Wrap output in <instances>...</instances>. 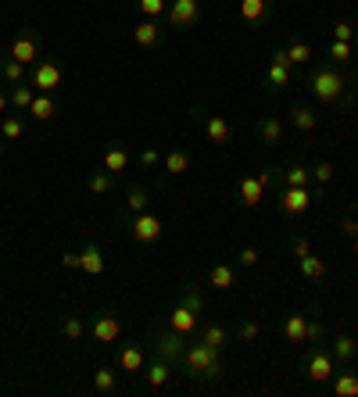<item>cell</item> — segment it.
<instances>
[{
	"instance_id": "816d5d0a",
	"label": "cell",
	"mask_w": 358,
	"mask_h": 397,
	"mask_svg": "<svg viewBox=\"0 0 358 397\" xmlns=\"http://www.w3.org/2000/svg\"><path fill=\"white\" fill-rule=\"evenodd\" d=\"M62 265H65V268H79V254H76V251H65V254H62Z\"/></svg>"
},
{
	"instance_id": "d590c367",
	"label": "cell",
	"mask_w": 358,
	"mask_h": 397,
	"mask_svg": "<svg viewBox=\"0 0 358 397\" xmlns=\"http://www.w3.org/2000/svg\"><path fill=\"white\" fill-rule=\"evenodd\" d=\"M62 333H65L69 340H83V337H86V322H83L79 315H65V319H62Z\"/></svg>"
},
{
	"instance_id": "3957f363",
	"label": "cell",
	"mask_w": 358,
	"mask_h": 397,
	"mask_svg": "<svg viewBox=\"0 0 358 397\" xmlns=\"http://www.w3.org/2000/svg\"><path fill=\"white\" fill-rule=\"evenodd\" d=\"M62 82H65V72L54 57H40L33 65V72H29V86L36 94H54V89H62Z\"/></svg>"
},
{
	"instance_id": "30bf717a",
	"label": "cell",
	"mask_w": 358,
	"mask_h": 397,
	"mask_svg": "<svg viewBox=\"0 0 358 397\" xmlns=\"http://www.w3.org/2000/svg\"><path fill=\"white\" fill-rule=\"evenodd\" d=\"M305 369H308V380L326 383V380H334L337 361H334V354H330V351H312V354L305 358Z\"/></svg>"
},
{
	"instance_id": "277c9868",
	"label": "cell",
	"mask_w": 358,
	"mask_h": 397,
	"mask_svg": "<svg viewBox=\"0 0 358 397\" xmlns=\"http://www.w3.org/2000/svg\"><path fill=\"white\" fill-rule=\"evenodd\" d=\"M40 50H43V40L36 36V33H29V29H22V33L8 43V57H15V61H22V65L29 68V65H36L40 61Z\"/></svg>"
},
{
	"instance_id": "8d00e7d4",
	"label": "cell",
	"mask_w": 358,
	"mask_h": 397,
	"mask_svg": "<svg viewBox=\"0 0 358 397\" xmlns=\"http://www.w3.org/2000/svg\"><path fill=\"white\" fill-rule=\"evenodd\" d=\"M94 390H97V394H115V390H118L115 373H111V369H97V373H94Z\"/></svg>"
},
{
	"instance_id": "7bdbcfd3",
	"label": "cell",
	"mask_w": 358,
	"mask_h": 397,
	"mask_svg": "<svg viewBox=\"0 0 358 397\" xmlns=\"http://www.w3.org/2000/svg\"><path fill=\"white\" fill-rule=\"evenodd\" d=\"M165 0H140V11H143V18H162L165 15Z\"/></svg>"
},
{
	"instance_id": "ee69618b",
	"label": "cell",
	"mask_w": 358,
	"mask_h": 397,
	"mask_svg": "<svg viewBox=\"0 0 358 397\" xmlns=\"http://www.w3.org/2000/svg\"><path fill=\"white\" fill-rule=\"evenodd\" d=\"M334 40H341V43H355V29H351V22H337V25H334Z\"/></svg>"
},
{
	"instance_id": "c3c4849f",
	"label": "cell",
	"mask_w": 358,
	"mask_h": 397,
	"mask_svg": "<svg viewBox=\"0 0 358 397\" xmlns=\"http://www.w3.org/2000/svg\"><path fill=\"white\" fill-rule=\"evenodd\" d=\"M341 233H344L348 240H358V219H355V215H344V219H341Z\"/></svg>"
},
{
	"instance_id": "836d02e7",
	"label": "cell",
	"mask_w": 358,
	"mask_h": 397,
	"mask_svg": "<svg viewBox=\"0 0 358 397\" xmlns=\"http://www.w3.org/2000/svg\"><path fill=\"white\" fill-rule=\"evenodd\" d=\"M162 165H165L169 175H183V172L190 168V158L183 154V150H169V154L162 158Z\"/></svg>"
},
{
	"instance_id": "f907efd6",
	"label": "cell",
	"mask_w": 358,
	"mask_h": 397,
	"mask_svg": "<svg viewBox=\"0 0 358 397\" xmlns=\"http://www.w3.org/2000/svg\"><path fill=\"white\" fill-rule=\"evenodd\" d=\"M258 333H262V329H258V322H241V340H248V344H251V340H258Z\"/></svg>"
},
{
	"instance_id": "e0dca14e",
	"label": "cell",
	"mask_w": 358,
	"mask_h": 397,
	"mask_svg": "<svg viewBox=\"0 0 358 397\" xmlns=\"http://www.w3.org/2000/svg\"><path fill=\"white\" fill-rule=\"evenodd\" d=\"M79 268L86 272V276H101L104 272V254L97 243H86V247L79 251Z\"/></svg>"
},
{
	"instance_id": "5b68a950",
	"label": "cell",
	"mask_w": 358,
	"mask_h": 397,
	"mask_svg": "<svg viewBox=\"0 0 358 397\" xmlns=\"http://www.w3.org/2000/svg\"><path fill=\"white\" fill-rule=\"evenodd\" d=\"M165 22L172 29H190L201 22V4L197 0H172V4L165 8Z\"/></svg>"
},
{
	"instance_id": "83f0119b",
	"label": "cell",
	"mask_w": 358,
	"mask_h": 397,
	"mask_svg": "<svg viewBox=\"0 0 358 397\" xmlns=\"http://www.w3.org/2000/svg\"><path fill=\"white\" fill-rule=\"evenodd\" d=\"M0 79L18 86L25 79V65H22V61H15V57H8V54H0Z\"/></svg>"
},
{
	"instance_id": "f1b7e54d",
	"label": "cell",
	"mask_w": 358,
	"mask_h": 397,
	"mask_svg": "<svg viewBox=\"0 0 358 397\" xmlns=\"http://www.w3.org/2000/svg\"><path fill=\"white\" fill-rule=\"evenodd\" d=\"M54 111H57V104L50 101V94H36V97H33V104H29V115H33L36 122L54 118Z\"/></svg>"
},
{
	"instance_id": "4dcf8cb0",
	"label": "cell",
	"mask_w": 358,
	"mask_h": 397,
	"mask_svg": "<svg viewBox=\"0 0 358 397\" xmlns=\"http://www.w3.org/2000/svg\"><path fill=\"white\" fill-rule=\"evenodd\" d=\"M330 354H334V361H344V365H348V361L358 354V344L341 333V337H334V351H330Z\"/></svg>"
},
{
	"instance_id": "52a82bcc",
	"label": "cell",
	"mask_w": 358,
	"mask_h": 397,
	"mask_svg": "<svg viewBox=\"0 0 358 397\" xmlns=\"http://www.w3.org/2000/svg\"><path fill=\"white\" fill-rule=\"evenodd\" d=\"M90 337H94L97 344H115L118 337H122V319H118L115 312L94 315V322H90Z\"/></svg>"
},
{
	"instance_id": "bcb514c9",
	"label": "cell",
	"mask_w": 358,
	"mask_h": 397,
	"mask_svg": "<svg viewBox=\"0 0 358 397\" xmlns=\"http://www.w3.org/2000/svg\"><path fill=\"white\" fill-rule=\"evenodd\" d=\"M236 265H241V268H251V265H258V247H244L241 254H236Z\"/></svg>"
},
{
	"instance_id": "7dc6e473",
	"label": "cell",
	"mask_w": 358,
	"mask_h": 397,
	"mask_svg": "<svg viewBox=\"0 0 358 397\" xmlns=\"http://www.w3.org/2000/svg\"><path fill=\"white\" fill-rule=\"evenodd\" d=\"M322 337H326V329H322V322L308 319V337H305V344H319Z\"/></svg>"
},
{
	"instance_id": "1f68e13d",
	"label": "cell",
	"mask_w": 358,
	"mask_h": 397,
	"mask_svg": "<svg viewBox=\"0 0 358 397\" xmlns=\"http://www.w3.org/2000/svg\"><path fill=\"white\" fill-rule=\"evenodd\" d=\"M201 340H204L208 347H215V351H222V347L229 344V329H226V326H215V322H212V326H208V329L201 333Z\"/></svg>"
},
{
	"instance_id": "7c38bea8",
	"label": "cell",
	"mask_w": 358,
	"mask_h": 397,
	"mask_svg": "<svg viewBox=\"0 0 358 397\" xmlns=\"http://www.w3.org/2000/svg\"><path fill=\"white\" fill-rule=\"evenodd\" d=\"M236 11H241V18L244 22H251V25H262V22H268L273 18V0H236Z\"/></svg>"
},
{
	"instance_id": "ba28073f",
	"label": "cell",
	"mask_w": 358,
	"mask_h": 397,
	"mask_svg": "<svg viewBox=\"0 0 358 397\" xmlns=\"http://www.w3.org/2000/svg\"><path fill=\"white\" fill-rule=\"evenodd\" d=\"M151 347H155L158 358L179 361V358H183V347H187V344H183V333H176V329L169 326V329H158V333H155V344H151Z\"/></svg>"
},
{
	"instance_id": "f546056e",
	"label": "cell",
	"mask_w": 358,
	"mask_h": 397,
	"mask_svg": "<svg viewBox=\"0 0 358 397\" xmlns=\"http://www.w3.org/2000/svg\"><path fill=\"white\" fill-rule=\"evenodd\" d=\"M118 365H122V373H140L143 369V351L140 347H118Z\"/></svg>"
},
{
	"instance_id": "484cf974",
	"label": "cell",
	"mask_w": 358,
	"mask_h": 397,
	"mask_svg": "<svg viewBox=\"0 0 358 397\" xmlns=\"http://www.w3.org/2000/svg\"><path fill=\"white\" fill-rule=\"evenodd\" d=\"M126 165H129L126 147H122V143H111V147H108V154H104V168L118 175V172H126Z\"/></svg>"
},
{
	"instance_id": "2e32d148",
	"label": "cell",
	"mask_w": 358,
	"mask_h": 397,
	"mask_svg": "<svg viewBox=\"0 0 358 397\" xmlns=\"http://www.w3.org/2000/svg\"><path fill=\"white\" fill-rule=\"evenodd\" d=\"M294 79V68L283 65V61H268V72H265V86H268V94H280L283 86H290Z\"/></svg>"
},
{
	"instance_id": "74e56055",
	"label": "cell",
	"mask_w": 358,
	"mask_h": 397,
	"mask_svg": "<svg viewBox=\"0 0 358 397\" xmlns=\"http://www.w3.org/2000/svg\"><path fill=\"white\" fill-rule=\"evenodd\" d=\"M22 133H25V122H22L18 115H8V118H4V126H0V136H4V143L18 140Z\"/></svg>"
},
{
	"instance_id": "4316f807",
	"label": "cell",
	"mask_w": 358,
	"mask_h": 397,
	"mask_svg": "<svg viewBox=\"0 0 358 397\" xmlns=\"http://www.w3.org/2000/svg\"><path fill=\"white\" fill-rule=\"evenodd\" d=\"M115 179H118V175L104 168V172H94V175H90V179H86V187H90V194L104 197V194H111V190H115Z\"/></svg>"
},
{
	"instance_id": "681fc988",
	"label": "cell",
	"mask_w": 358,
	"mask_h": 397,
	"mask_svg": "<svg viewBox=\"0 0 358 397\" xmlns=\"http://www.w3.org/2000/svg\"><path fill=\"white\" fill-rule=\"evenodd\" d=\"M158 161H162V154H158V150H155V147H147V150H143V154H140V165H143V168H155Z\"/></svg>"
},
{
	"instance_id": "7402d4cb",
	"label": "cell",
	"mask_w": 358,
	"mask_h": 397,
	"mask_svg": "<svg viewBox=\"0 0 358 397\" xmlns=\"http://www.w3.org/2000/svg\"><path fill=\"white\" fill-rule=\"evenodd\" d=\"M283 337L290 344H305V337H308V315H290L283 322Z\"/></svg>"
},
{
	"instance_id": "8992f818",
	"label": "cell",
	"mask_w": 358,
	"mask_h": 397,
	"mask_svg": "<svg viewBox=\"0 0 358 397\" xmlns=\"http://www.w3.org/2000/svg\"><path fill=\"white\" fill-rule=\"evenodd\" d=\"M308 208H312V190L308 187H283V194H280V211L283 215L301 219Z\"/></svg>"
},
{
	"instance_id": "8fae6325",
	"label": "cell",
	"mask_w": 358,
	"mask_h": 397,
	"mask_svg": "<svg viewBox=\"0 0 358 397\" xmlns=\"http://www.w3.org/2000/svg\"><path fill=\"white\" fill-rule=\"evenodd\" d=\"M129 226H133V240H136V243H155V240L162 236V219L151 215V211H140V215H133Z\"/></svg>"
},
{
	"instance_id": "ab89813d",
	"label": "cell",
	"mask_w": 358,
	"mask_h": 397,
	"mask_svg": "<svg viewBox=\"0 0 358 397\" xmlns=\"http://www.w3.org/2000/svg\"><path fill=\"white\" fill-rule=\"evenodd\" d=\"M287 57H290V65H308V61H312V47L308 43H290Z\"/></svg>"
},
{
	"instance_id": "b9f144b4",
	"label": "cell",
	"mask_w": 358,
	"mask_h": 397,
	"mask_svg": "<svg viewBox=\"0 0 358 397\" xmlns=\"http://www.w3.org/2000/svg\"><path fill=\"white\" fill-rule=\"evenodd\" d=\"M351 47H355V43H341V40H334L330 47H326V54H330L337 65H344V61H351Z\"/></svg>"
},
{
	"instance_id": "11a10c76",
	"label": "cell",
	"mask_w": 358,
	"mask_h": 397,
	"mask_svg": "<svg viewBox=\"0 0 358 397\" xmlns=\"http://www.w3.org/2000/svg\"><path fill=\"white\" fill-rule=\"evenodd\" d=\"M355 50H358V33H355Z\"/></svg>"
},
{
	"instance_id": "d4e9b609",
	"label": "cell",
	"mask_w": 358,
	"mask_h": 397,
	"mask_svg": "<svg viewBox=\"0 0 358 397\" xmlns=\"http://www.w3.org/2000/svg\"><path fill=\"white\" fill-rule=\"evenodd\" d=\"M334 394L337 397H358V373H351V369L334 373Z\"/></svg>"
},
{
	"instance_id": "f5cc1de1",
	"label": "cell",
	"mask_w": 358,
	"mask_h": 397,
	"mask_svg": "<svg viewBox=\"0 0 358 397\" xmlns=\"http://www.w3.org/2000/svg\"><path fill=\"white\" fill-rule=\"evenodd\" d=\"M258 179H262V182H265V187H268V182H273V179H276V168H262V172H258Z\"/></svg>"
},
{
	"instance_id": "f35d334b",
	"label": "cell",
	"mask_w": 358,
	"mask_h": 397,
	"mask_svg": "<svg viewBox=\"0 0 358 397\" xmlns=\"http://www.w3.org/2000/svg\"><path fill=\"white\" fill-rule=\"evenodd\" d=\"M179 304H187V308H190V312H197V315L204 312V297H201V290H197L194 283H187V287H183V301H179Z\"/></svg>"
},
{
	"instance_id": "4fadbf2b",
	"label": "cell",
	"mask_w": 358,
	"mask_h": 397,
	"mask_svg": "<svg viewBox=\"0 0 358 397\" xmlns=\"http://www.w3.org/2000/svg\"><path fill=\"white\" fill-rule=\"evenodd\" d=\"M201 126H204V136L212 140V143H219V147H226L233 140V126H229L222 115H204Z\"/></svg>"
},
{
	"instance_id": "ffe728a7",
	"label": "cell",
	"mask_w": 358,
	"mask_h": 397,
	"mask_svg": "<svg viewBox=\"0 0 358 397\" xmlns=\"http://www.w3.org/2000/svg\"><path fill=\"white\" fill-rule=\"evenodd\" d=\"M233 283H236V268H233V265H226V261L212 265V272H208V287H215V290H229Z\"/></svg>"
},
{
	"instance_id": "9a60e30c",
	"label": "cell",
	"mask_w": 358,
	"mask_h": 397,
	"mask_svg": "<svg viewBox=\"0 0 358 397\" xmlns=\"http://www.w3.org/2000/svg\"><path fill=\"white\" fill-rule=\"evenodd\" d=\"M147 208H151V190H147V187H133L126 194V204L118 208V219H133V215H140V211H147Z\"/></svg>"
},
{
	"instance_id": "f6af8a7d",
	"label": "cell",
	"mask_w": 358,
	"mask_h": 397,
	"mask_svg": "<svg viewBox=\"0 0 358 397\" xmlns=\"http://www.w3.org/2000/svg\"><path fill=\"white\" fill-rule=\"evenodd\" d=\"M290 251H294V258H305V254H312V243H308V236H294V240H290Z\"/></svg>"
},
{
	"instance_id": "6da1fadb",
	"label": "cell",
	"mask_w": 358,
	"mask_h": 397,
	"mask_svg": "<svg viewBox=\"0 0 358 397\" xmlns=\"http://www.w3.org/2000/svg\"><path fill=\"white\" fill-rule=\"evenodd\" d=\"M355 82H358V72L348 75V72H341L337 65H322V68H315V72L308 75V89H312V97H315L319 104H348Z\"/></svg>"
},
{
	"instance_id": "44dd1931",
	"label": "cell",
	"mask_w": 358,
	"mask_h": 397,
	"mask_svg": "<svg viewBox=\"0 0 358 397\" xmlns=\"http://www.w3.org/2000/svg\"><path fill=\"white\" fill-rule=\"evenodd\" d=\"M169 326H172L176 333H183V337H187V333H194V329H197V312H190L187 304H179V308L169 315Z\"/></svg>"
},
{
	"instance_id": "d6a6232c",
	"label": "cell",
	"mask_w": 358,
	"mask_h": 397,
	"mask_svg": "<svg viewBox=\"0 0 358 397\" xmlns=\"http://www.w3.org/2000/svg\"><path fill=\"white\" fill-rule=\"evenodd\" d=\"M33 97H36V89H33V86H22V82H18V86L11 89V97H8V101H11V111H29V104H33Z\"/></svg>"
},
{
	"instance_id": "60d3db41",
	"label": "cell",
	"mask_w": 358,
	"mask_h": 397,
	"mask_svg": "<svg viewBox=\"0 0 358 397\" xmlns=\"http://www.w3.org/2000/svg\"><path fill=\"white\" fill-rule=\"evenodd\" d=\"M312 172V179L319 182V187H330V182H334V165L330 161H319L315 168H308Z\"/></svg>"
},
{
	"instance_id": "5bb4252c",
	"label": "cell",
	"mask_w": 358,
	"mask_h": 397,
	"mask_svg": "<svg viewBox=\"0 0 358 397\" xmlns=\"http://www.w3.org/2000/svg\"><path fill=\"white\" fill-rule=\"evenodd\" d=\"M255 133H258V140H262L265 147H280V143H283V122H280L276 115H265V118L255 122Z\"/></svg>"
},
{
	"instance_id": "db71d44e",
	"label": "cell",
	"mask_w": 358,
	"mask_h": 397,
	"mask_svg": "<svg viewBox=\"0 0 358 397\" xmlns=\"http://www.w3.org/2000/svg\"><path fill=\"white\" fill-rule=\"evenodd\" d=\"M8 108H11V101H8V97H4V94H0V115H4V111H8Z\"/></svg>"
},
{
	"instance_id": "e575fe53",
	"label": "cell",
	"mask_w": 358,
	"mask_h": 397,
	"mask_svg": "<svg viewBox=\"0 0 358 397\" xmlns=\"http://www.w3.org/2000/svg\"><path fill=\"white\" fill-rule=\"evenodd\" d=\"M280 179H283V187H308L312 172H308L305 165H290L287 172H280Z\"/></svg>"
},
{
	"instance_id": "7a4b0ae2",
	"label": "cell",
	"mask_w": 358,
	"mask_h": 397,
	"mask_svg": "<svg viewBox=\"0 0 358 397\" xmlns=\"http://www.w3.org/2000/svg\"><path fill=\"white\" fill-rule=\"evenodd\" d=\"M183 373L190 376V380H208V383H215V380H222V361H219V351L215 347H208L204 340H197V344H190V347H183Z\"/></svg>"
},
{
	"instance_id": "ac0fdd59",
	"label": "cell",
	"mask_w": 358,
	"mask_h": 397,
	"mask_svg": "<svg viewBox=\"0 0 358 397\" xmlns=\"http://www.w3.org/2000/svg\"><path fill=\"white\" fill-rule=\"evenodd\" d=\"M290 126H294L297 133H315L319 115H315L308 104H294V108H290Z\"/></svg>"
},
{
	"instance_id": "9c48e42d",
	"label": "cell",
	"mask_w": 358,
	"mask_h": 397,
	"mask_svg": "<svg viewBox=\"0 0 358 397\" xmlns=\"http://www.w3.org/2000/svg\"><path fill=\"white\" fill-rule=\"evenodd\" d=\"M265 182L258 175H241L236 179V201H241V208H258L265 201Z\"/></svg>"
},
{
	"instance_id": "603a6c76",
	"label": "cell",
	"mask_w": 358,
	"mask_h": 397,
	"mask_svg": "<svg viewBox=\"0 0 358 397\" xmlns=\"http://www.w3.org/2000/svg\"><path fill=\"white\" fill-rule=\"evenodd\" d=\"M169 380H172V361L155 358V361H151V369H147V383H151V390H162Z\"/></svg>"
},
{
	"instance_id": "d6986e66",
	"label": "cell",
	"mask_w": 358,
	"mask_h": 397,
	"mask_svg": "<svg viewBox=\"0 0 358 397\" xmlns=\"http://www.w3.org/2000/svg\"><path fill=\"white\" fill-rule=\"evenodd\" d=\"M133 40H136L140 47H155V43H162V25H158V18H143V22L133 29Z\"/></svg>"
},
{
	"instance_id": "cb8c5ba5",
	"label": "cell",
	"mask_w": 358,
	"mask_h": 397,
	"mask_svg": "<svg viewBox=\"0 0 358 397\" xmlns=\"http://www.w3.org/2000/svg\"><path fill=\"white\" fill-rule=\"evenodd\" d=\"M297 265H301V276L305 280H326V272H330V265H326L322 258H315V254H305V258H297Z\"/></svg>"
}]
</instances>
